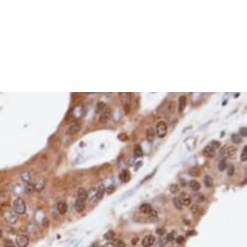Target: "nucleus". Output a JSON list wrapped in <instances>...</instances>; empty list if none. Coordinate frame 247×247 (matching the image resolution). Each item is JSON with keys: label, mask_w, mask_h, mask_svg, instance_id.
<instances>
[{"label": "nucleus", "mask_w": 247, "mask_h": 247, "mask_svg": "<svg viewBox=\"0 0 247 247\" xmlns=\"http://www.w3.org/2000/svg\"><path fill=\"white\" fill-rule=\"evenodd\" d=\"M247 135V129L245 127L239 129V136L240 137H246Z\"/></svg>", "instance_id": "obj_39"}, {"label": "nucleus", "mask_w": 247, "mask_h": 247, "mask_svg": "<svg viewBox=\"0 0 247 247\" xmlns=\"http://www.w3.org/2000/svg\"><path fill=\"white\" fill-rule=\"evenodd\" d=\"M134 155L135 157H141L142 155V149L140 145H136L135 149H134Z\"/></svg>", "instance_id": "obj_28"}, {"label": "nucleus", "mask_w": 247, "mask_h": 247, "mask_svg": "<svg viewBox=\"0 0 247 247\" xmlns=\"http://www.w3.org/2000/svg\"><path fill=\"white\" fill-rule=\"evenodd\" d=\"M142 162H139V163L137 164V166H136V169L138 170V168L140 167V166H142Z\"/></svg>", "instance_id": "obj_48"}, {"label": "nucleus", "mask_w": 247, "mask_h": 247, "mask_svg": "<svg viewBox=\"0 0 247 247\" xmlns=\"http://www.w3.org/2000/svg\"><path fill=\"white\" fill-rule=\"evenodd\" d=\"M176 242L178 243V244H182L183 242H184V237L183 236H177L176 239Z\"/></svg>", "instance_id": "obj_40"}, {"label": "nucleus", "mask_w": 247, "mask_h": 247, "mask_svg": "<svg viewBox=\"0 0 247 247\" xmlns=\"http://www.w3.org/2000/svg\"><path fill=\"white\" fill-rule=\"evenodd\" d=\"M157 234L159 236H163L164 234H165V230L164 229H158L157 230Z\"/></svg>", "instance_id": "obj_43"}, {"label": "nucleus", "mask_w": 247, "mask_h": 247, "mask_svg": "<svg viewBox=\"0 0 247 247\" xmlns=\"http://www.w3.org/2000/svg\"><path fill=\"white\" fill-rule=\"evenodd\" d=\"M130 178H131V175H130V173L127 170L123 171V172L119 175V179L121 180L122 182H128Z\"/></svg>", "instance_id": "obj_17"}, {"label": "nucleus", "mask_w": 247, "mask_h": 247, "mask_svg": "<svg viewBox=\"0 0 247 247\" xmlns=\"http://www.w3.org/2000/svg\"><path fill=\"white\" fill-rule=\"evenodd\" d=\"M191 210H192L193 213H197V212H198V207H197V205H193L192 208H191Z\"/></svg>", "instance_id": "obj_44"}, {"label": "nucleus", "mask_w": 247, "mask_h": 247, "mask_svg": "<svg viewBox=\"0 0 247 247\" xmlns=\"http://www.w3.org/2000/svg\"><path fill=\"white\" fill-rule=\"evenodd\" d=\"M4 219L9 224H15L18 221V213L14 209H8L4 212Z\"/></svg>", "instance_id": "obj_2"}, {"label": "nucleus", "mask_w": 247, "mask_h": 247, "mask_svg": "<svg viewBox=\"0 0 247 247\" xmlns=\"http://www.w3.org/2000/svg\"><path fill=\"white\" fill-rule=\"evenodd\" d=\"M209 147H211L215 150V149H217V148L220 147V142H217V141H212V142H210Z\"/></svg>", "instance_id": "obj_36"}, {"label": "nucleus", "mask_w": 247, "mask_h": 247, "mask_svg": "<svg viewBox=\"0 0 247 247\" xmlns=\"http://www.w3.org/2000/svg\"><path fill=\"white\" fill-rule=\"evenodd\" d=\"M113 245H115L116 247H125V246H126L125 242L122 241V240H120V239L115 240V244H113Z\"/></svg>", "instance_id": "obj_37"}, {"label": "nucleus", "mask_w": 247, "mask_h": 247, "mask_svg": "<svg viewBox=\"0 0 247 247\" xmlns=\"http://www.w3.org/2000/svg\"><path fill=\"white\" fill-rule=\"evenodd\" d=\"M149 215H150L151 217L156 218V217H157V215H158V213H157V211H156V210L151 209V210H150V212H149Z\"/></svg>", "instance_id": "obj_42"}, {"label": "nucleus", "mask_w": 247, "mask_h": 247, "mask_svg": "<svg viewBox=\"0 0 247 247\" xmlns=\"http://www.w3.org/2000/svg\"><path fill=\"white\" fill-rule=\"evenodd\" d=\"M75 208L78 212L84 211V208H85V202L77 199V201H76V202H75Z\"/></svg>", "instance_id": "obj_14"}, {"label": "nucleus", "mask_w": 247, "mask_h": 247, "mask_svg": "<svg viewBox=\"0 0 247 247\" xmlns=\"http://www.w3.org/2000/svg\"><path fill=\"white\" fill-rule=\"evenodd\" d=\"M33 184H34V188H35V191L41 192V191H42V190L44 189V187H45V185H46V179H45V177H44V176L38 177L37 180L33 183Z\"/></svg>", "instance_id": "obj_5"}, {"label": "nucleus", "mask_w": 247, "mask_h": 247, "mask_svg": "<svg viewBox=\"0 0 247 247\" xmlns=\"http://www.w3.org/2000/svg\"><path fill=\"white\" fill-rule=\"evenodd\" d=\"M194 199L197 202H202L205 200V196L202 195V194H194Z\"/></svg>", "instance_id": "obj_31"}, {"label": "nucleus", "mask_w": 247, "mask_h": 247, "mask_svg": "<svg viewBox=\"0 0 247 247\" xmlns=\"http://www.w3.org/2000/svg\"><path fill=\"white\" fill-rule=\"evenodd\" d=\"M57 211L59 212L60 214H65L66 211L68 209V207H67V204H66L65 202H59L57 204Z\"/></svg>", "instance_id": "obj_13"}, {"label": "nucleus", "mask_w": 247, "mask_h": 247, "mask_svg": "<svg viewBox=\"0 0 247 247\" xmlns=\"http://www.w3.org/2000/svg\"><path fill=\"white\" fill-rule=\"evenodd\" d=\"M154 137H155V134H154V131L152 129H149L147 131V140L149 142H152L154 140Z\"/></svg>", "instance_id": "obj_33"}, {"label": "nucleus", "mask_w": 247, "mask_h": 247, "mask_svg": "<svg viewBox=\"0 0 247 247\" xmlns=\"http://www.w3.org/2000/svg\"><path fill=\"white\" fill-rule=\"evenodd\" d=\"M120 99H121V102L123 104V106L125 107H130L132 103V95L131 93H120L119 94Z\"/></svg>", "instance_id": "obj_4"}, {"label": "nucleus", "mask_w": 247, "mask_h": 247, "mask_svg": "<svg viewBox=\"0 0 247 247\" xmlns=\"http://www.w3.org/2000/svg\"><path fill=\"white\" fill-rule=\"evenodd\" d=\"M173 205H175V207L177 208V209H182V204H181V202H180V199L178 197H176V198H173Z\"/></svg>", "instance_id": "obj_26"}, {"label": "nucleus", "mask_w": 247, "mask_h": 247, "mask_svg": "<svg viewBox=\"0 0 247 247\" xmlns=\"http://www.w3.org/2000/svg\"><path fill=\"white\" fill-rule=\"evenodd\" d=\"M105 187H104V185H101L99 186V188L96 191V197L98 200H101V199H103L104 197V194H105Z\"/></svg>", "instance_id": "obj_20"}, {"label": "nucleus", "mask_w": 247, "mask_h": 247, "mask_svg": "<svg viewBox=\"0 0 247 247\" xmlns=\"http://www.w3.org/2000/svg\"><path fill=\"white\" fill-rule=\"evenodd\" d=\"M178 198L180 199V202H181L182 205H184V207H188V205H191V198L187 196V194H185V193H181V195Z\"/></svg>", "instance_id": "obj_11"}, {"label": "nucleus", "mask_w": 247, "mask_h": 247, "mask_svg": "<svg viewBox=\"0 0 247 247\" xmlns=\"http://www.w3.org/2000/svg\"><path fill=\"white\" fill-rule=\"evenodd\" d=\"M3 245H4V247H16L15 243L9 239H4V241H3Z\"/></svg>", "instance_id": "obj_32"}, {"label": "nucleus", "mask_w": 247, "mask_h": 247, "mask_svg": "<svg viewBox=\"0 0 247 247\" xmlns=\"http://www.w3.org/2000/svg\"><path fill=\"white\" fill-rule=\"evenodd\" d=\"M21 179L23 180L24 183H28V182H31V180H32V173L30 172H28V171H24V172L21 173Z\"/></svg>", "instance_id": "obj_9"}, {"label": "nucleus", "mask_w": 247, "mask_h": 247, "mask_svg": "<svg viewBox=\"0 0 247 247\" xmlns=\"http://www.w3.org/2000/svg\"><path fill=\"white\" fill-rule=\"evenodd\" d=\"M16 243H17L18 247H26L28 243H29V239H28V236L24 235L18 236L17 239H16Z\"/></svg>", "instance_id": "obj_6"}, {"label": "nucleus", "mask_w": 247, "mask_h": 247, "mask_svg": "<svg viewBox=\"0 0 247 247\" xmlns=\"http://www.w3.org/2000/svg\"><path fill=\"white\" fill-rule=\"evenodd\" d=\"M24 191L27 193V194H31V193H33L35 191V188H34V184L32 182H28V183H25L24 185Z\"/></svg>", "instance_id": "obj_19"}, {"label": "nucleus", "mask_w": 247, "mask_h": 247, "mask_svg": "<svg viewBox=\"0 0 247 247\" xmlns=\"http://www.w3.org/2000/svg\"><path fill=\"white\" fill-rule=\"evenodd\" d=\"M151 209H152V208H151V205L149 204H144V205H142L141 207H140L141 212H142V213H145V214L149 213Z\"/></svg>", "instance_id": "obj_21"}, {"label": "nucleus", "mask_w": 247, "mask_h": 247, "mask_svg": "<svg viewBox=\"0 0 247 247\" xmlns=\"http://www.w3.org/2000/svg\"><path fill=\"white\" fill-rule=\"evenodd\" d=\"M227 173L229 176H234V173H235V167H234V165H230V166L227 168Z\"/></svg>", "instance_id": "obj_34"}, {"label": "nucleus", "mask_w": 247, "mask_h": 247, "mask_svg": "<svg viewBox=\"0 0 247 247\" xmlns=\"http://www.w3.org/2000/svg\"><path fill=\"white\" fill-rule=\"evenodd\" d=\"M81 124H79V123L72 124L70 127L68 128V130H67V134L68 135H75V134H77V133H79V132L81 131Z\"/></svg>", "instance_id": "obj_8"}, {"label": "nucleus", "mask_w": 247, "mask_h": 247, "mask_svg": "<svg viewBox=\"0 0 247 247\" xmlns=\"http://www.w3.org/2000/svg\"><path fill=\"white\" fill-rule=\"evenodd\" d=\"M110 115H112V110L108 108V109H106L105 110H104L102 115H101V116H100V121L102 122V123H106L108 120L110 119Z\"/></svg>", "instance_id": "obj_10"}, {"label": "nucleus", "mask_w": 247, "mask_h": 247, "mask_svg": "<svg viewBox=\"0 0 247 247\" xmlns=\"http://www.w3.org/2000/svg\"><path fill=\"white\" fill-rule=\"evenodd\" d=\"M236 148L230 147V148H228V149H227L226 154H227L229 157L233 158V157H235V156H236Z\"/></svg>", "instance_id": "obj_30"}, {"label": "nucleus", "mask_w": 247, "mask_h": 247, "mask_svg": "<svg viewBox=\"0 0 247 247\" xmlns=\"http://www.w3.org/2000/svg\"><path fill=\"white\" fill-rule=\"evenodd\" d=\"M231 140H232V142H235V144H240V142H242V138L240 137L239 135L234 134V135H232V137H231Z\"/></svg>", "instance_id": "obj_27"}, {"label": "nucleus", "mask_w": 247, "mask_h": 247, "mask_svg": "<svg viewBox=\"0 0 247 247\" xmlns=\"http://www.w3.org/2000/svg\"><path fill=\"white\" fill-rule=\"evenodd\" d=\"M168 132V126L164 121L158 122L157 127H156V134L159 138H164L167 135Z\"/></svg>", "instance_id": "obj_3"}, {"label": "nucleus", "mask_w": 247, "mask_h": 247, "mask_svg": "<svg viewBox=\"0 0 247 247\" xmlns=\"http://www.w3.org/2000/svg\"><path fill=\"white\" fill-rule=\"evenodd\" d=\"M115 233L113 232V231H109V232H107L105 235H104V239L107 240H112L115 239Z\"/></svg>", "instance_id": "obj_25"}, {"label": "nucleus", "mask_w": 247, "mask_h": 247, "mask_svg": "<svg viewBox=\"0 0 247 247\" xmlns=\"http://www.w3.org/2000/svg\"><path fill=\"white\" fill-rule=\"evenodd\" d=\"M105 106L106 105L104 103H99V104H98V105H97V110H96L97 113H102V110L105 109Z\"/></svg>", "instance_id": "obj_38"}, {"label": "nucleus", "mask_w": 247, "mask_h": 247, "mask_svg": "<svg viewBox=\"0 0 247 247\" xmlns=\"http://www.w3.org/2000/svg\"><path fill=\"white\" fill-rule=\"evenodd\" d=\"M186 105H187V99H186L185 96H180L179 100H178V110L179 113H182L184 109L186 108Z\"/></svg>", "instance_id": "obj_12"}, {"label": "nucleus", "mask_w": 247, "mask_h": 247, "mask_svg": "<svg viewBox=\"0 0 247 247\" xmlns=\"http://www.w3.org/2000/svg\"><path fill=\"white\" fill-rule=\"evenodd\" d=\"M91 247H97V245L95 244V245H92V246H91Z\"/></svg>", "instance_id": "obj_50"}, {"label": "nucleus", "mask_w": 247, "mask_h": 247, "mask_svg": "<svg viewBox=\"0 0 247 247\" xmlns=\"http://www.w3.org/2000/svg\"><path fill=\"white\" fill-rule=\"evenodd\" d=\"M78 199L85 202L87 200V191L84 188H80L78 190Z\"/></svg>", "instance_id": "obj_16"}, {"label": "nucleus", "mask_w": 247, "mask_h": 247, "mask_svg": "<svg viewBox=\"0 0 247 247\" xmlns=\"http://www.w3.org/2000/svg\"><path fill=\"white\" fill-rule=\"evenodd\" d=\"M115 191V187H110V188H108V190H107V192H108V194H112V193Z\"/></svg>", "instance_id": "obj_45"}, {"label": "nucleus", "mask_w": 247, "mask_h": 247, "mask_svg": "<svg viewBox=\"0 0 247 247\" xmlns=\"http://www.w3.org/2000/svg\"><path fill=\"white\" fill-rule=\"evenodd\" d=\"M170 190H171V192L175 194V193L178 192L179 187H178V185H177V184H176V183H173V184H172V185L170 186Z\"/></svg>", "instance_id": "obj_35"}, {"label": "nucleus", "mask_w": 247, "mask_h": 247, "mask_svg": "<svg viewBox=\"0 0 247 247\" xmlns=\"http://www.w3.org/2000/svg\"><path fill=\"white\" fill-rule=\"evenodd\" d=\"M204 182L207 187H211V186L213 185V178H212L210 176H205L204 178Z\"/></svg>", "instance_id": "obj_22"}, {"label": "nucleus", "mask_w": 247, "mask_h": 247, "mask_svg": "<svg viewBox=\"0 0 247 247\" xmlns=\"http://www.w3.org/2000/svg\"><path fill=\"white\" fill-rule=\"evenodd\" d=\"M154 241H155V237L151 235H148V236H145L144 239H142V244L144 247H150L154 243Z\"/></svg>", "instance_id": "obj_7"}, {"label": "nucleus", "mask_w": 247, "mask_h": 247, "mask_svg": "<svg viewBox=\"0 0 247 247\" xmlns=\"http://www.w3.org/2000/svg\"><path fill=\"white\" fill-rule=\"evenodd\" d=\"M195 231H190V232L187 233V236H193V235H195Z\"/></svg>", "instance_id": "obj_47"}, {"label": "nucleus", "mask_w": 247, "mask_h": 247, "mask_svg": "<svg viewBox=\"0 0 247 247\" xmlns=\"http://www.w3.org/2000/svg\"><path fill=\"white\" fill-rule=\"evenodd\" d=\"M189 175L191 176H195V177H198L199 176L201 175V171L199 168H192V169H190L189 171Z\"/></svg>", "instance_id": "obj_23"}, {"label": "nucleus", "mask_w": 247, "mask_h": 247, "mask_svg": "<svg viewBox=\"0 0 247 247\" xmlns=\"http://www.w3.org/2000/svg\"><path fill=\"white\" fill-rule=\"evenodd\" d=\"M202 153H204V155H205V157L211 158V157H213L214 155H215V150L211 147H209V145H207V147H205L204 151H202Z\"/></svg>", "instance_id": "obj_15"}, {"label": "nucleus", "mask_w": 247, "mask_h": 247, "mask_svg": "<svg viewBox=\"0 0 247 247\" xmlns=\"http://www.w3.org/2000/svg\"><path fill=\"white\" fill-rule=\"evenodd\" d=\"M218 168H219V170L221 171V172H224V171L227 169V161H226V159H221L219 161V163H218Z\"/></svg>", "instance_id": "obj_24"}, {"label": "nucleus", "mask_w": 247, "mask_h": 247, "mask_svg": "<svg viewBox=\"0 0 247 247\" xmlns=\"http://www.w3.org/2000/svg\"><path fill=\"white\" fill-rule=\"evenodd\" d=\"M13 209L18 214H23L26 211V205L21 198H17L13 202Z\"/></svg>", "instance_id": "obj_1"}, {"label": "nucleus", "mask_w": 247, "mask_h": 247, "mask_svg": "<svg viewBox=\"0 0 247 247\" xmlns=\"http://www.w3.org/2000/svg\"><path fill=\"white\" fill-rule=\"evenodd\" d=\"M175 239V233H173V234H169L167 236V240L168 241H173V240Z\"/></svg>", "instance_id": "obj_41"}, {"label": "nucleus", "mask_w": 247, "mask_h": 247, "mask_svg": "<svg viewBox=\"0 0 247 247\" xmlns=\"http://www.w3.org/2000/svg\"><path fill=\"white\" fill-rule=\"evenodd\" d=\"M240 160H241V162H246L247 161V147L246 145L242 149L241 155H240Z\"/></svg>", "instance_id": "obj_29"}, {"label": "nucleus", "mask_w": 247, "mask_h": 247, "mask_svg": "<svg viewBox=\"0 0 247 247\" xmlns=\"http://www.w3.org/2000/svg\"><path fill=\"white\" fill-rule=\"evenodd\" d=\"M103 247H115V245H113V243H106Z\"/></svg>", "instance_id": "obj_46"}, {"label": "nucleus", "mask_w": 247, "mask_h": 247, "mask_svg": "<svg viewBox=\"0 0 247 247\" xmlns=\"http://www.w3.org/2000/svg\"><path fill=\"white\" fill-rule=\"evenodd\" d=\"M189 186H190V188H191L193 191H198V190H200L201 188V184L199 183L197 180H191V181L189 182Z\"/></svg>", "instance_id": "obj_18"}, {"label": "nucleus", "mask_w": 247, "mask_h": 247, "mask_svg": "<svg viewBox=\"0 0 247 247\" xmlns=\"http://www.w3.org/2000/svg\"><path fill=\"white\" fill-rule=\"evenodd\" d=\"M1 236H2V231L0 230V237H1Z\"/></svg>", "instance_id": "obj_49"}]
</instances>
